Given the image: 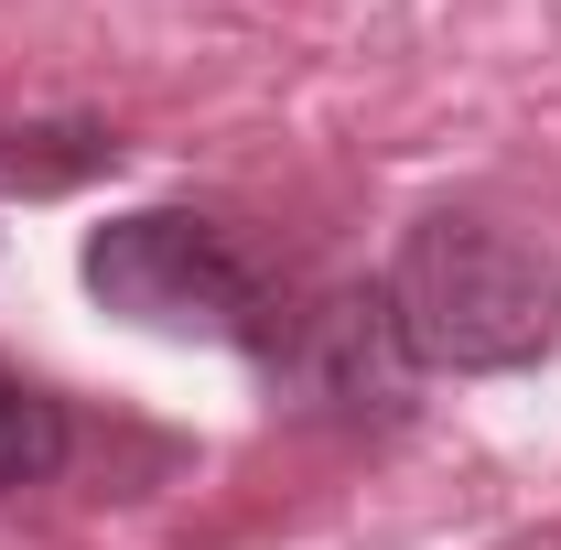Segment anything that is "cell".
Here are the masks:
<instances>
[{
  "label": "cell",
  "instance_id": "6da1fadb",
  "mask_svg": "<svg viewBox=\"0 0 561 550\" xmlns=\"http://www.w3.org/2000/svg\"><path fill=\"white\" fill-rule=\"evenodd\" d=\"M389 313H400L421 367L507 378V367L561 345V249L507 227V216L443 206L411 227V249L389 271Z\"/></svg>",
  "mask_w": 561,
  "mask_h": 550
},
{
  "label": "cell",
  "instance_id": "7a4b0ae2",
  "mask_svg": "<svg viewBox=\"0 0 561 550\" xmlns=\"http://www.w3.org/2000/svg\"><path fill=\"white\" fill-rule=\"evenodd\" d=\"M76 271H87V291H98L119 324L206 335V345H280L271 280H260V260H249L216 216H184V206L108 216V227L76 249Z\"/></svg>",
  "mask_w": 561,
  "mask_h": 550
},
{
  "label": "cell",
  "instance_id": "3957f363",
  "mask_svg": "<svg viewBox=\"0 0 561 550\" xmlns=\"http://www.w3.org/2000/svg\"><path fill=\"white\" fill-rule=\"evenodd\" d=\"M291 378H302V400L313 411H400L411 400V378H421V356L411 335H400V313H389V280L378 291H324L302 324H291Z\"/></svg>",
  "mask_w": 561,
  "mask_h": 550
},
{
  "label": "cell",
  "instance_id": "277c9868",
  "mask_svg": "<svg viewBox=\"0 0 561 550\" xmlns=\"http://www.w3.org/2000/svg\"><path fill=\"white\" fill-rule=\"evenodd\" d=\"M119 140L98 119H44V130H0V195H66L87 173H108Z\"/></svg>",
  "mask_w": 561,
  "mask_h": 550
},
{
  "label": "cell",
  "instance_id": "5b68a950",
  "mask_svg": "<svg viewBox=\"0 0 561 550\" xmlns=\"http://www.w3.org/2000/svg\"><path fill=\"white\" fill-rule=\"evenodd\" d=\"M66 400H44V389H33V378H11V367H0V496H11V485H44L55 475V465H66Z\"/></svg>",
  "mask_w": 561,
  "mask_h": 550
}]
</instances>
